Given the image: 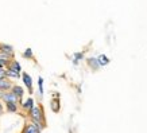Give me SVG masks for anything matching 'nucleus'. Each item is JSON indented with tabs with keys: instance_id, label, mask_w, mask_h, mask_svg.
<instances>
[{
	"instance_id": "f257e3e1",
	"label": "nucleus",
	"mask_w": 147,
	"mask_h": 133,
	"mask_svg": "<svg viewBox=\"0 0 147 133\" xmlns=\"http://www.w3.org/2000/svg\"><path fill=\"white\" fill-rule=\"evenodd\" d=\"M28 117L36 128L42 130V129L46 126V120H45V113H43V109L40 105H34L32 109L28 112Z\"/></svg>"
},
{
	"instance_id": "f03ea898",
	"label": "nucleus",
	"mask_w": 147,
	"mask_h": 133,
	"mask_svg": "<svg viewBox=\"0 0 147 133\" xmlns=\"http://www.w3.org/2000/svg\"><path fill=\"white\" fill-rule=\"evenodd\" d=\"M1 101L4 102V104H20L22 102L11 90L9 92H4L3 97H1Z\"/></svg>"
},
{
	"instance_id": "7ed1b4c3",
	"label": "nucleus",
	"mask_w": 147,
	"mask_h": 133,
	"mask_svg": "<svg viewBox=\"0 0 147 133\" xmlns=\"http://www.w3.org/2000/svg\"><path fill=\"white\" fill-rule=\"evenodd\" d=\"M22 80H23V84L26 85L28 93H32V78L30 77V74L23 73V74H22Z\"/></svg>"
},
{
	"instance_id": "20e7f679",
	"label": "nucleus",
	"mask_w": 147,
	"mask_h": 133,
	"mask_svg": "<svg viewBox=\"0 0 147 133\" xmlns=\"http://www.w3.org/2000/svg\"><path fill=\"white\" fill-rule=\"evenodd\" d=\"M12 89V82L8 78H3L0 80V90L1 92H9Z\"/></svg>"
},
{
	"instance_id": "39448f33",
	"label": "nucleus",
	"mask_w": 147,
	"mask_h": 133,
	"mask_svg": "<svg viewBox=\"0 0 147 133\" xmlns=\"http://www.w3.org/2000/svg\"><path fill=\"white\" fill-rule=\"evenodd\" d=\"M22 133H40V130L36 128L32 122H30V124H26L24 126H23Z\"/></svg>"
},
{
	"instance_id": "423d86ee",
	"label": "nucleus",
	"mask_w": 147,
	"mask_h": 133,
	"mask_svg": "<svg viewBox=\"0 0 147 133\" xmlns=\"http://www.w3.org/2000/svg\"><path fill=\"white\" fill-rule=\"evenodd\" d=\"M0 53L7 54V55H11V57H13V47H12V46H9V44L0 43Z\"/></svg>"
},
{
	"instance_id": "0eeeda50",
	"label": "nucleus",
	"mask_w": 147,
	"mask_h": 133,
	"mask_svg": "<svg viewBox=\"0 0 147 133\" xmlns=\"http://www.w3.org/2000/svg\"><path fill=\"white\" fill-rule=\"evenodd\" d=\"M11 92H12L16 97L22 101V98H23V94H24V90H23L22 86H19V85H12V89H11Z\"/></svg>"
},
{
	"instance_id": "6e6552de",
	"label": "nucleus",
	"mask_w": 147,
	"mask_h": 133,
	"mask_svg": "<svg viewBox=\"0 0 147 133\" xmlns=\"http://www.w3.org/2000/svg\"><path fill=\"white\" fill-rule=\"evenodd\" d=\"M20 105H22V109H23V110L28 113V112L32 109V106H34V100H32V98H28L27 101L20 102Z\"/></svg>"
},
{
	"instance_id": "1a4fd4ad",
	"label": "nucleus",
	"mask_w": 147,
	"mask_h": 133,
	"mask_svg": "<svg viewBox=\"0 0 147 133\" xmlns=\"http://www.w3.org/2000/svg\"><path fill=\"white\" fill-rule=\"evenodd\" d=\"M5 69H9V70H13V71H16V73H19L20 74V71H22V67H20V63L16 62V61H11V62L8 63V66L5 67Z\"/></svg>"
},
{
	"instance_id": "9d476101",
	"label": "nucleus",
	"mask_w": 147,
	"mask_h": 133,
	"mask_svg": "<svg viewBox=\"0 0 147 133\" xmlns=\"http://www.w3.org/2000/svg\"><path fill=\"white\" fill-rule=\"evenodd\" d=\"M96 59H97V62H98V65H100V66H107L108 63H109V59H108V57H107V55H104V54L98 55Z\"/></svg>"
},
{
	"instance_id": "9b49d317",
	"label": "nucleus",
	"mask_w": 147,
	"mask_h": 133,
	"mask_svg": "<svg viewBox=\"0 0 147 133\" xmlns=\"http://www.w3.org/2000/svg\"><path fill=\"white\" fill-rule=\"evenodd\" d=\"M86 62H88V65H89L90 67H92V70H97L98 67H100V65H98L96 58H89V59H86Z\"/></svg>"
},
{
	"instance_id": "f8f14e48",
	"label": "nucleus",
	"mask_w": 147,
	"mask_h": 133,
	"mask_svg": "<svg viewBox=\"0 0 147 133\" xmlns=\"http://www.w3.org/2000/svg\"><path fill=\"white\" fill-rule=\"evenodd\" d=\"M5 110L8 113H16L18 112V104H5Z\"/></svg>"
},
{
	"instance_id": "ddd939ff",
	"label": "nucleus",
	"mask_w": 147,
	"mask_h": 133,
	"mask_svg": "<svg viewBox=\"0 0 147 133\" xmlns=\"http://www.w3.org/2000/svg\"><path fill=\"white\" fill-rule=\"evenodd\" d=\"M20 74L16 73L13 70H9V69H5V78H19Z\"/></svg>"
},
{
	"instance_id": "4468645a",
	"label": "nucleus",
	"mask_w": 147,
	"mask_h": 133,
	"mask_svg": "<svg viewBox=\"0 0 147 133\" xmlns=\"http://www.w3.org/2000/svg\"><path fill=\"white\" fill-rule=\"evenodd\" d=\"M51 110L53 112H59V100H53L51 101Z\"/></svg>"
},
{
	"instance_id": "2eb2a0df",
	"label": "nucleus",
	"mask_w": 147,
	"mask_h": 133,
	"mask_svg": "<svg viewBox=\"0 0 147 133\" xmlns=\"http://www.w3.org/2000/svg\"><path fill=\"white\" fill-rule=\"evenodd\" d=\"M23 57L24 58H32V50L31 49H27L24 53H23Z\"/></svg>"
},
{
	"instance_id": "dca6fc26",
	"label": "nucleus",
	"mask_w": 147,
	"mask_h": 133,
	"mask_svg": "<svg viewBox=\"0 0 147 133\" xmlns=\"http://www.w3.org/2000/svg\"><path fill=\"white\" fill-rule=\"evenodd\" d=\"M38 85H39V93L43 94V80H42V78L38 80Z\"/></svg>"
},
{
	"instance_id": "f3484780",
	"label": "nucleus",
	"mask_w": 147,
	"mask_h": 133,
	"mask_svg": "<svg viewBox=\"0 0 147 133\" xmlns=\"http://www.w3.org/2000/svg\"><path fill=\"white\" fill-rule=\"evenodd\" d=\"M84 55H82V53H78V54H74V63H77L78 62V59L80 58H82Z\"/></svg>"
},
{
	"instance_id": "a211bd4d",
	"label": "nucleus",
	"mask_w": 147,
	"mask_h": 133,
	"mask_svg": "<svg viewBox=\"0 0 147 133\" xmlns=\"http://www.w3.org/2000/svg\"><path fill=\"white\" fill-rule=\"evenodd\" d=\"M5 78V69H0V80Z\"/></svg>"
},
{
	"instance_id": "6ab92c4d",
	"label": "nucleus",
	"mask_w": 147,
	"mask_h": 133,
	"mask_svg": "<svg viewBox=\"0 0 147 133\" xmlns=\"http://www.w3.org/2000/svg\"><path fill=\"white\" fill-rule=\"evenodd\" d=\"M3 113H4V106H3V104L0 102V116L3 114Z\"/></svg>"
},
{
	"instance_id": "aec40b11",
	"label": "nucleus",
	"mask_w": 147,
	"mask_h": 133,
	"mask_svg": "<svg viewBox=\"0 0 147 133\" xmlns=\"http://www.w3.org/2000/svg\"><path fill=\"white\" fill-rule=\"evenodd\" d=\"M3 94H4V92H1V90H0V101H1V97H3Z\"/></svg>"
}]
</instances>
